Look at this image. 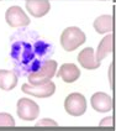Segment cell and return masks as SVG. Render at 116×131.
Returning a JSON list of instances; mask_svg holds the SVG:
<instances>
[{
    "label": "cell",
    "mask_w": 116,
    "mask_h": 131,
    "mask_svg": "<svg viewBox=\"0 0 116 131\" xmlns=\"http://www.w3.org/2000/svg\"><path fill=\"white\" fill-rule=\"evenodd\" d=\"M91 106L98 113H108L112 109V99L109 94L98 92L91 96Z\"/></svg>",
    "instance_id": "8"
},
{
    "label": "cell",
    "mask_w": 116,
    "mask_h": 131,
    "mask_svg": "<svg viewBox=\"0 0 116 131\" xmlns=\"http://www.w3.org/2000/svg\"><path fill=\"white\" fill-rule=\"evenodd\" d=\"M15 120L7 113H0V126H14Z\"/></svg>",
    "instance_id": "15"
},
{
    "label": "cell",
    "mask_w": 116,
    "mask_h": 131,
    "mask_svg": "<svg viewBox=\"0 0 116 131\" xmlns=\"http://www.w3.org/2000/svg\"><path fill=\"white\" fill-rule=\"evenodd\" d=\"M65 111L72 116H80L87 110V100L85 96L80 93H72L64 100Z\"/></svg>",
    "instance_id": "4"
},
{
    "label": "cell",
    "mask_w": 116,
    "mask_h": 131,
    "mask_svg": "<svg viewBox=\"0 0 116 131\" xmlns=\"http://www.w3.org/2000/svg\"><path fill=\"white\" fill-rule=\"evenodd\" d=\"M57 62L54 59H48L43 63V66L36 71V72L31 73L27 75L29 78L30 84H43V83H47L56 75V69H57Z\"/></svg>",
    "instance_id": "3"
},
{
    "label": "cell",
    "mask_w": 116,
    "mask_h": 131,
    "mask_svg": "<svg viewBox=\"0 0 116 131\" xmlns=\"http://www.w3.org/2000/svg\"><path fill=\"white\" fill-rule=\"evenodd\" d=\"M78 62L83 68L89 69V71H93V69H96L100 67V62L96 61L94 50L91 47H87L80 51V53L78 54Z\"/></svg>",
    "instance_id": "11"
},
{
    "label": "cell",
    "mask_w": 116,
    "mask_h": 131,
    "mask_svg": "<svg viewBox=\"0 0 116 131\" xmlns=\"http://www.w3.org/2000/svg\"><path fill=\"white\" fill-rule=\"evenodd\" d=\"M17 84V74L13 71H0V89L13 90Z\"/></svg>",
    "instance_id": "12"
},
{
    "label": "cell",
    "mask_w": 116,
    "mask_h": 131,
    "mask_svg": "<svg viewBox=\"0 0 116 131\" xmlns=\"http://www.w3.org/2000/svg\"><path fill=\"white\" fill-rule=\"evenodd\" d=\"M10 57L17 75L38 71L54 53V46L32 30H20L11 36Z\"/></svg>",
    "instance_id": "1"
},
{
    "label": "cell",
    "mask_w": 116,
    "mask_h": 131,
    "mask_svg": "<svg viewBox=\"0 0 116 131\" xmlns=\"http://www.w3.org/2000/svg\"><path fill=\"white\" fill-rule=\"evenodd\" d=\"M100 126H111L112 125V117H105L102 121H100Z\"/></svg>",
    "instance_id": "17"
},
{
    "label": "cell",
    "mask_w": 116,
    "mask_h": 131,
    "mask_svg": "<svg viewBox=\"0 0 116 131\" xmlns=\"http://www.w3.org/2000/svg\"><path fill=\"white\" fill-rule=\"evenodd\" d=\"M111 52H112V35L110 34V35L105 36L100 41V43L98 46V51H96L95 58H96V61L101 62L102 59Z\"/></svg>",
    "instance_id": "13"
},
{
    "label": "cell",
    "mask_w": 116,
    "mask_h": 131,
    "mask_svg": "<svg viewBox=\"0 0 116 131\" xmlns=\"http://www.w3.org/2000/svg\"><path fill=\"white\" fill-rule=\"evenodd\" d=\"M22 92L26 94L33 95L36 98H48L54 94L56 92V84L53 82H47L43 84H24L22 85Z\"/></svg>",
    "instance_id": "6"
},
{
    "label": "cell",
    "mask_w": 116,
    "mask_h": 131,
    "mask_svg": "<svg viewBox=\"0 0 116 131\" xmlns=\"http://www.w3.org/2000/svg\"><path fill=\"white\" fill-rule=\"evenodd\" d=\"M26 10L33 17H41L51 10V4L48 0H27Z\"/></svg>",
    "instance_id": "10"
},
{
    "label": "cell",
    "mask_w": 116,
    "mask_h": 131,
    "mask_svg": "<svg viewBox=\"0 0 116 131\" xmlns=\"http://www.w3.org/2000/svg\"><path fill=\"white\" fill-rule=\"evenodd\" d=\"M56 74L65 83H74L77 79H79L80 69L73 63H64L61 66V69H58Z\"/></svg>",
    "instance_id": "9"
},
{
    "label": "cell",
    "mask_w": 116,
    "mask_h": 131,
    "mask_svg": "<svg viewBox=\"0 0 116 131\" xmlns=\"http://www.w3.org/2000/svg\"><path fill=\"white\" fill-rule=\"evenodd\" d=\"M37 126H57V123L51 119H42L37 123Z\"/></svg>",
    "instance_id": "16"
},
{
    "label": "cell",
    "mask_w": 116,
    "mask_h": 131,
    "mask_svg": "<svg viewBox=\"0 0 116 131\" xmlns=\"http://www.w3.org/2000/svg\"><path fill=\"white\" fill-rule=\"evenodd\" d=\"M5 20L7 25L11 27H24L30 24L29 16L25 14V11L20 6L9 7L5 13Z\"/></svg>",
    "instance_id": "7"
},
{
    "label": "cell",
    "mask_w": 116,
    "mask_h": 131,
    "mask_svg": "<svg viewBox=\"0 0 116 131\" xmlns=\"http://www.w3.org/2000/svg\"><path fill=\"white\" fill-rule=\"evenodd\" d=\"M85 34L75 26H71L63 30L61 35V46L67 52H72L77 50L79 46L85 42Z\"/></svg>",
    "instance_id": "2"
},
{
    "label": "cell",
    "mask_w": 116,
    "mask_h": 131,
    "mask_svg": "<svg viewBox=\"0 0 116 131\" xmlns=\"http://www.w3.org/2000/svg\"><path fill=\"white\" fill-rule=\"evenodd\" d=\"M16 111H17V115L20 119L25 120V121H32L38 117L40 106L37 103H35L29 98H21L17 102Z\"/></svg>",
    "instance_id": "5"
},
{
    "label": "cell",
    "mask_w": 116,
    "mask_h": 131,
    "mask_svg": "<svg viewBox=\"0 0 116 131\" xmlns=\"http://www.w3.org/2000/svg\"><path fill=\"white\" fill-rule=\"evenodd\" d=\"M94 29L98 34H108L112 30V16L101 15L94 21Z\"/></svg>",
    "instance_id": "14"
}]
</instances>
